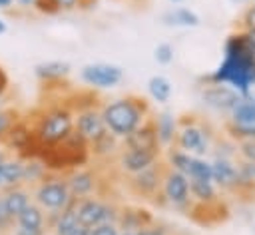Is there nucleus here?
I'll use <instances>...</instances> for the list:
<instances>
[{"label": "nucleus", "instance_id": "de8ad7c7", "mask_svg": "<svg viewBox=\"0 0 255 235\" xmlns=\"http://www.w3.org/2000/svg\"><path fill=\"white\" fill-rule=\"evenodd\" d=\"M8 235H10V233H8Z\"/></svg>", "mask_w": 255, "mask_h": 235}, {"label": "nucleus", "instance_id": "ea45409f", "mask_svg": "<svg viewBox=\"0 0 255 235\" xmlns=\"http://www.w3.org/2000/svg\"><path fill=\"white\" fill-rule=\"evenodd\" d=\"M10 155H12V151H8V149H6V147H4L2 143H0V163H2L4 159H8Z\"/></svg>", "mask_w": 255, "mask_h": 235}, {"label": "nucleus", "instance_id": "393cba45", "mask_svg": "<svg viewBox=\"0 0 255 235\" xmlns=\"http://www.w3.org/2000/svg\"><path fill=\"white\" fill-rule=\"evenodd\" d=\"M161 20L167 26H197L199 24V16L187 8H175L171 12H165Z\"/></svg>", "mask_w": 255, "mask_h": 235}, {"label": "nucleus", "instance_id": "58836bf2", "mask_svg": "<svg viewBox=\"0 0 255 235\" xmlns=\"http://www.w3.org/2000/svg\"><path fill=\"white\" fill-rule=\"evenodd\" d=\"M98 4V0H80V4H78V8L80 10H88V8H92V6H96Z\"/></svg>", "mask_w": 255, "mask_h": 235}, {"label": "nucleus", "instance_id": "423d86ee", "mask_svg": "<svg viewBox=\"0 0 255 235\" xmlns=\"http://www.w3.org/2000/svg\"><path fill=\"white\" fill-rule=\"evenodd\" d=\"M120 203L116 197H100V195H90L82 197L76 203V215L78 223L92 229L102 223H116Z\"/></svg>", "mask_w": 255, "mask_h": 235}, {"label": "nucleus", "instance_id": "0eeeda50", "mask_svg": "<svg viewBox=\"0 0 255 235\" xmlns=\"http://www.w3.org/2000/svg\"><path fill=\"white\" fill-rule=\"evenodd\" d=\"M66 175V183L70 189V195L74 199H82V197H90V195H104V187L108 183L104 169L100 165H84V167H76Z\"/></svg>", "mask_w": 255, "mask_h": 235}, {"label": "nucleus", "instance_id": "412c9836", "mask_svg": "<svg viewBox=\"0 0 255 235\" xmlns=\"http://www.w3.org/2000/svg\"><path fill=\"white\" fill-rule=\"evenodd\" d=\"M22 175H24V159L20 155L12 153L8 159H4L0 163V191L4 187L20 185L22 183Z\"/></svg>", "mask_w": 255, "mask_h": 235}, {"label": "nucleus", "instance_id": "20e7f679", "mask_svg": "<svg viewBox=\"0 0 255 235\" xmlns=\"http://www.w3.org/2000/svg\"><path fill=\"white\" fill-rule=\"evenodd\" d=\"M165 159H157L155 163H151L149 167L137 171V173H131V175H122V183H124V189L135 197V199H141V201H149V203H155L159 207H165V199H163V193H161V179H163V171H165Z\"/></svg>", "mask_w": 255, "mask_h": 235}, {"label": "nucleus", "instance_id": "5701e85b", "mask_svg": "<svg viewBox=\"0 0 255 235\" xmlns=\"http://www.w3.org/2000/svg\"><path fill=\"white\" fill-rule=\"evenodd\" d=\"M153 121H155V131H157V139L161 147H169L175 135V127H177V119L169 114V112H159L153 114Z\"/></svg>", "mask_w": 255, "mask_h": 235}, {"label": "nucleus", "instance_id": "4468645a", "mask_svg": "<svg viewBox=\"0 0 255 235\" xmlns=\"http://www.w3.org/2000/svg\"><path fill=\"white\" fill-rule=\"evenodd\" d=\"M155 221L149 209L141 205H129V203H120L116 225L120 231H139L143 227H149Z\"/></svg>", "mask_w": 255, "mask_h": 235}, {"label": "nucleus", "instance_id": "6ab92c4d", "mask_svg": "<svg viewBox=\"0 0 255 235\" xmlns=\"http://www.w3.org/2000/svg\"><path fill=\"white\" fill-rule=\"evenodd\" d=\"M0 197H2V203L8 211V215L16 221V215L32 201V195H30V187L20 183V185H12V187H4L0 191Z\"/></svg>", "mask_w": 255, "mask_h": 235}, {"label": "nucleus", "instance_id": "c756f323", "mask_svg": "<svg viewBox=\"0 0 255 235\" xmlns=\"http://www.w3.org/2000/svg\"><path fill=\"white\" fill-rule=\"evenodd\" d=\"M249 30H255V4H249L237 20V32H249Z\"/></svg>", "mask_w": 255, "mask_h": 235}, {"label": "nucleus", "instance_id": "7c9ffc66", "mask_svg": "<svg viewBox=\"0 0 255 235\" xmlns=\"http://www.w3.org/2000/svg\"><path fill=\"white\" fill-rule=\"evenodd\" d=\"M153 58H155V62H157V64H161V66L171 64V62H173V46H171V44H167V42L157 44V46H155V50H153Z\"/></svg>", "mask_w": 255, "mask_h": 235}, {"label": "nucleus", "instance_id": "2eb2a0df", "mask_svg": "<svg viewBox=\"0 0 255 235\" xmlns=\"http://www.w3.org/2000/svg\"><path fill=\"white\" fill-rule=\"evenodd\" d=\"M122 147L126 149H161L157 131H155V121L153 114H149L139 127H135L128 137L122 139Z\"/></svg>", "mask_w": 255, "mask_h": 235}, {"label": "nucleus", "instance_id": "a19ab883", "mask_svg": "<svg viewBox=\"0 0 255 235\" xmlns=\"http://www.w3.org/2000/svg\"><path fill=\"white\" fill-rule=\"evenodd\" d=\"M16 4H20V6H24V8H30L32 4H34V0H14Z\"/></svg>", "mask_w": 255, "mask_h": 235}, {"label": "nucleus", "instance_id": "4c0bfd02", "mask_svg": "<svg viewBox=\"0 0 255 235\" xmlns=\"http://www.w3.org/2000/svg\"><path fill=\"white\" fill-rule=\"evenodd\" d=\"M88 231H90L88 227H84V225H80V223H76V225H74V227H72L70 231H66L64 235H88Z\"/></svg>", "mask_w": 255, "mask_h": 235}, {"label": "nucleus", "instance_id": "6e6552de", "mask_svg": "<svg viewBox=\"0 0 255 235\" xmlns=\"http://www.w3.org/2000/svg\"><path fill=\"white\" fill-rule=\"evenodd\" d=\"M223 131L231 141L255 137V102L239 100V104L229 112L223 123Z\"/></svg>", "mask_w": 255, "mask_h": 235}, {"label": "nucleus", "instance_id": "b1692460", "mask_svg": "<svg viewBox=\"0 0 255 235\" xmlns=\"http://www.w3.org/2000/svg\"><path fill=\"white\" fill-rule=\"evenodd\" d=\"M221 197V191L213 185V181L189 179V199L195 203H209Z\"/></svg>", "mask_w": 255, "mask_h": 235}, {"label": "nucleus", "instance_id": "c03bdc74", "mask_svg": "<svg viewBox=\"0 0 255 235\" xmlns=\"http://www.w3.org/2000/svg\"><path fill=\"white\" fill-rule=\"evenodd\" d=\"M118 235H135V231H120Z\"/></svg>", "mask_w": 255, "mask_h": 235}, {"label": "nucleus", "instance_id": "1a4fd4ad", "mask_svg": "<svg viewBox=\"0 0 255 235\" xmlns=\"http://www.w3.org/2000/svg\"><path fill=\"white\" fill-rule=\"evenodd\" d=\"M167 163V161H165ZM161 193L169 207H175L179 211H187L191 199H189V179L179 173L177 169L165 165L163 179H161Z\"/></svg>", "mask_w": 255, "mask_h": 235}, {"label": "nucleus", "instance_id": "f8f14e48", "mask_svg": "<svg viewBox=\"0 0 255 235\" xmlns=\"http://www.w3.org/2000/svg\"><path fill=\"white\" fill-rule=\"evenodd\" d=\"M80 78L92 88H112L124 78V70L116 64H88L82 68Z\"/></svg>", "mask_w": 255, "mask_h": 235}, {"label": "nucleus", "instance_id": "72a5a7b5", "mask_svg": "<svg viewBox=\"0 0 255 235\" xmlns=\"http://www.w3.org/2000/svg\"><path fill=\"white\" fill-rule=\"evenodd\" d=\"M135 235H169V231H167V229H165L161 223L153 221L149 227H143V229L135 231Z\"/></svg>", "mask_w": 255, "mask_h": 235}, {"label": "nucleus", "instance_id": "cd10ccee", "mask_svg": "<svg viewBox=\"0 0 255 235\" xmlns=\"http://www.w3.org/2000/svg\"><path fill=\"white\" fill-rule=\"evenodd\" d=\"M235 159L243 163H255V137L235 141Z\"/></svg>", "mask_w": 255, "mask_h": 235}, {"label": "nucleus", "instance_id": "a878e982", "mask_svg": "<svg viewBox=\"0 0 255 235\" xmlns=\"http://www.w3.org/2000/svg\"><path fill=\"white\" fill-rule=\"evenodd\" d=\"M147 92L157 104H165L171 98V82L165 76H151L147 80Z\"/></svg>", "mask_w": 255, "mask_h": 235}, {"label": "nucleus", "instance_id": "e433bc0d", "mask_svg": "<svg viewBox=\"0 0 255 235\" xmlns=\"http://www.w3.org/2000/svg\"><path fill=\"white\" fill-rule=\"evenodd\" d=\"M58 4H60V10L70 12V10H76V8H78L80 0H58Z\"/></svg>", "mask_w": 255, "mask_h": 235}, {"label": "nucleus", "instance_id": "49530a36", "mask_svg": "<svg viewBox=\"0 0 255 235\" xmlns=\"http://www.w3.org/2000/svg\"><path fill=\"white\" fill-rule=\"evenodd\" d=\"M169 235H171V233H169Z\"/></svg>", "mask_w": 255, "mask_h": 235}, {"label": "nucleus", "instance_id": "ddd939ff", "mask_svg": "<svg viewBox=\"0 0 255 235\" xmlns=\"http://www.w3.org/2000/svg\"><path fill=\"white\" fill-rule=\"evenodd\" d=\"M74 129L86 141H92L100 133H104L106 131V125H104V118H102V104L90 106V108H84V110H78L74 114Z\"/></svg>", "mask_w": 255, "mask_h": 235}, {"label": "nucleus", "instance_id": "f3484780", "mask_svg": "<svg viewBox=\"0 0 255 235\" xmlns=\"http://www.w3.org/2000/svg\"><path fill=\"white\" fill-rule=\"evenodd\" d=\"M237 179H239V171H237V163H233V159H213L211 161V181L213 185L221 191V193H235L237 187Z\"/></svg>", "mask_w": 255, "mask_h": 235}, {"label": "nucleus", "instance_id": "dca6fc26", "mask_svg": "<svg viewBox=\"0 0 255 235\" xmlns=\"http://www.w3.org/2000/svg\"><path fill=\"white\" fill-rule=\"evenodd\" d=\"M201 100L213 108V110H219V112H231L239 100H241V94L233 88H227V86H221V84H207L203 90H201Z\"/></svg>", "mask_w": 255, "mask_h": 235}, {"label": "nucleus", "instance_id": "79ce46f5", "mask_svg": "<svg viewBox=\"0 0 255 235\" xmlns=\"http://www.w3.org/2000/svg\"><path fill=\"white\" fill-rule=\"evenodd\" d=\"M14 4V0H0V8H10Z\"/></svg>", "mask_w": 255, "mask_h": 235}, {"label": "nucleus", "instance_id": "9b49d317", "mask_svg": "<svg viewBox=\"0 0 255 235\" xmlns=\"http://www.w3.org/2000/svg\"><path fill=\"white\" fill-rule=\"evenodd\" d=\"M185 215L199 223V225H205V227H215L219 223H225L229 219V207L225 203V199H215V201H209V203H195L191 201Z\"/></svg>", "mask_w": 255, "mask_h": 235}, {"label": "nucleus", "instance_id": "473e14b6", "mask_svg": "<svg viewBox=\"0 0 255 235\" xmlns=\"http://www.w3.org/2000/svg\"><path fill=\"white\" fill-rule=\"evenodd\" d=\"M118 233H120V229L116 223H102L88 231V235H118Z\"/></svg>", "mask_w": 255, "mask_h": 235}, {"label": "nucleus", "instance_id": "7ed1b4c3", "mask_svg": "<svg viewBox=\"0 0 255 235\" xmlns=\"http://www.w3.org/2000/svg\"><path fill=\"white\" fill-rule=\"evenodd\" d=\"M175 119H177V127L169 147L181 149L197 157H203L205 153L211 151L217 133L211 129V123L207 119H203L197 114H181Z\"/></svg>", "mask_w": 255, "mask_h": 235}, {"label": "nucleus", "instance_id": "9d476101", "mask_svg": "<svg viewBox=\"0 0 255 235\" xmlns=\"http://www.w3.org/2000/svg\"><path fill=\"white\" fill-rule=\"evenodd\" d=\"M157 159H161V149H126V147H122V151L114 159V167L122 177V175L137 173V171L149 167L151 163H155Z\"/></svg>", "mask_w": 255, "mask_h": 235}, {"label": "nucleus", "instance_id": "c9c22d12", "mask_svg": "<svg viewBox=\"0 0 255 235\" xmlns=\"http://www.w3.org/2000/svg\"><path fill=\"white\" fill-rule=\"evenodd\" d=\"M243 34V40L245 44L249 46V50L255 54V30H249V32H241Z\"/></svg>", "mask_w": 255, "mask_h": 235}, {"label": "nucleus", "instance_id": "f704fd0d", "mask_svg": "<svg viewBox=\"0 0 255 235\" xmlns=\"http://www.w3.org/2000/svg\"><path fill=\"white\" fill-rule=\"evenodd\" d=\"M8 90H10V80H8V74H6V70L0 66V102L6 98Z\"/></svg>", "mask_w": 255, "mask_h": 235}, {"label": "nucleus", "instance_id": "39448f33", "mask_svg": "<svg viewBox=\"0 0 255 235\" xmlns=\"http://www.w3.org/2000/svg\"><path fill=\"white\" fill-rule=\"evenodd\" d=\"M30 195H32V201L38 207H42L46 213L64 209L68 205V201L72 199L68 183H66V175L52 173V171L38 183L30 185Z\"/></svg>", "mask_w": 255, "mask_h": 235}, {"label": "nucleus", "instance_id": "bb28decb", "mask_svg": "<svg viewBox=\"0 0 255 235\" xmlns=\"http://www.w3.org/2000/svg\"><path fill=\"white\" fill-rule=\"evenodd\" d=\"M48 173H50V171L46 169V165H44L38 157H28V159H24V175H22V183L30 187V185L38 183L40 179H44Z\"/></svg>", "mask_w": 255, "mask_h": 235}, {"label": "nucleus", "instance_id": "4be33fe9", "mask_svg": "<svg viewBox=\"0 0 255 235\" xmlns=\"http://www.w3.org/2000/svg\"><path fill=\"white\" fill-rule=\"evenodd\" d=\"M76 203L78 199H70L68 205L64 209H60L54 217V223L50 227V235H64L66 231H70L76 223H78V215H76Z\"/></svg>", "mask_w": 255, "mask_h": 235}, {"label": "nucleus", "instance_id": "f03ea898", "mask_svg": "<svg viewBox=\"0 0 255 235\" xmlns=\"http://www.w3.org/2000/svg\"><path fill=\"white\" fill-rule=\"evenodd\" d=\"M36 139L42 145H54L66 139L74 129V112L66 104V98L54 104L42 106L28 116Z\"/></svg>", "mask_w": 255, "mask_h": 235}, {"label": "nucleus", "instance_id": "aec40b11", "mask_svg": "<svg viewBox=\"0 0 255 235\" xmlns=\"http://www.w3.org/2000/svg\"><path fill=\"white\" fill-rule=\"evenodd\" d=\"M72 66L68 62L62 60H50V62H42L34 68V76L40 80V84H50V82H60L66 80L70 76Z\"/></svg>", "mask_w": 255, "mask_h": 235}, {"label": "nucleus", "instance_id": "f257e3e1", "mask_svg": "<svg viewBox=\"0 0 255 235\" xmlns=\"http://www.w3.org/2000/svg\"><path fill=\"white\" fill-rule=\"evenodd\" d=\"M153 114L149 102L141 96L129 94L118 100H112L108 104H102V118L108 131L118 135L120 139L128 137L135 127L141 125V121Z\"/></svg>", "mask_w": 255, "mask_h": 235}, {"label": "nucleus", "instance_id": "c85d7f7f", "mask_svg": "<svg viewBox=\"0 0 255 235\" xmlns=\"http://www.w3.org/2000/svg\"><path fill=\"white\" fill-rule=\"evenodd\" d=\"M22 118V112L16 108H0V141L4 137V133L10 129V125L14 121H18Z\"/></svg>", "mask_w": 255, "mask_h": 235}, {"label": "nucleus", "instance_id": "37998d69", "mask_svg": "<svg viewBox=\"0 0 255 235\" xmlns=\"http://www.w3.org/2000/svg\"><path fill=\"white\" fill-rule=\"evenodd\" d=\"M6 30H8L6 22H4V20H0V34H6Z\"/></svg>", "mask_w": 255, "mask_h": 235}, {"label": "nucleus", "instance_id": "2f4dec72", "mask_svg": "<svg viewBox=\"0 0 255 235\" xmlns=\"http://www.w3.org/2000/svg\"><path fill=\"white\" fill-rule=\"evenodd\" d=\"M32 8H34L36 12H40V14H46V16H54V14L62 12L58 0H34Z\"/></svg>", "mask_w": 255, "mask_h": 235}, {"label": "nucleus", "instance_id": "a211bd4d", "mask_svg": "<svg viewBox=\"0 0 255 235\" xmlns=\"http://www.w3.org/2000/svg\"><path fill=\"white\" fill-rule=\"evenodd\" d=\"M88 147H90V159H94L98 163H108L110 159L114 161L118 157V153L122 151V139L106 129L96 139L88 141Z\"/></svg>", "mask_w": 255, "mask_h": 235}, {"label": "nucleus", "instance_id": "a18cd8bd", "mask_svg": "<svg viewBox=\"0 0 255 235\" xmlns=\"http://www.w3.org/2000/svg\"><path fill=\"white\" fill-rule=\"evenodd\" d=\"M171 2H181V0H171Z\"/></svg>", "mask_w": 255, "mask_h": 235}]
</instances>
